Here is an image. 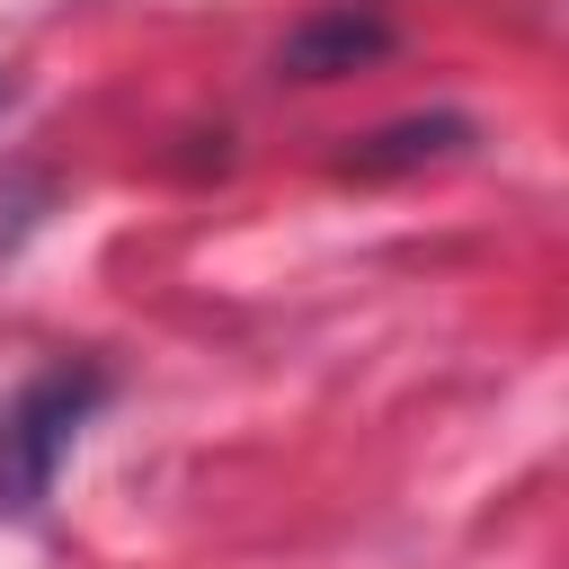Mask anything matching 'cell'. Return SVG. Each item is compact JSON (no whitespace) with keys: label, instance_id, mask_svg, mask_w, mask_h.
Wrapping results in <instances>:
<instances>
[{"label":"cell","instance_id":"cell-4","mask_svg":"<svg viewBox=\"0 0 569 569\" xmlns=\"http://www.w3.org/2000/svg\"><path fill=\"white\" fill-rule=\"evenodd\" d=\"M9 98H18V80H9V71H0V116H9Z\"/></svg>","mask_w":569,"mask_h":569},{"label":"cell","instance_id":"cell-1","mask_svg":"<svg viewBox=\"0 0 569 569\" xmlns=\"http://www.w3.org/2000/svg\"><path fill=\"white\" fill-rule=\"evenodd\" d=\"M107 365H89V356H71V365H44V373H27L9 400H0V507L9 516H36L44 498H53V471L71 462V445H80V427L107 409Z\"/></svg>","mask_w":569,"mask_h":569},{"label":"cell","instance_id":"cell-3","mask_svg":"<svg viewBox=\"0 0 569 569\" xmlns=\"http://www.w3.org/2000/svg\"><path fill=\"white\" fill-rule=\"evenodd\" d=\"M471 142V124L462 116H409V124H382V133H365L356 151H347V169H418V160H445V151H462Z\"/></svg>","mask_w":569,"mask_h":569},{"label":"cell","instance_id":"cell-2","mask_svg":"<svg viewBox=\"0 0 569 569\" xmlns=\"http://www.w3.org/2000/svg\"><path fill=\"white\" fill-rule=\"evenodd\" d=\"M373 53H391V27H382V18H356V9H329V18H311V27L284 36L276 71H284V80H338V71H356V62H373Z\"/></svg>","mask_w":569,"mask_h":569}]
</instances>
